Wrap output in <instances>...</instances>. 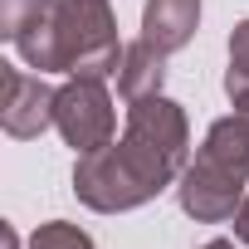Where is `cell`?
Segmentation results:
<instances>
[{
	"label": "cell",
	"instance_id": "8fae6325",
	"mask_svg": "<svg viewBox=\"0 0 249 249\" xmlns=\"http://www.w3.org/2000/svg\"><path fill=\"white\" fill-rule=\"evenodd\" d=\"M234 239L239 244H249V196L239 200V210H234Z\"/></svg>",
	"mask_w": 249,
	"mask_h": 249
},
{
	"label": "cell",
	"instance_id": "8992f818",
	"mask_svg": "<svg viewBox=\"0 0 249 249\" xmlns=\"http://www.w3.org/2000/svg\"><path fill=\"white\" fill-rule=\"evenodd\" d=\"M196 25H200V0H147L142 10V39L157 44L161 54L186 49Z\"/></svg>",
	"mask_w": 249,
	"mask_h": 249
},
{
	"label": "cell",
	"instance_id": "9c48e42d",
	"mask_svg": "<svg viewBox=\"0 0 249 249\" xmlns=\"http://www.w3.org/2000/svg\"><path fill=\"white\" fill-rule=\"evenodd\" d=\"M30 249H93V239H88L78 225H69V220H54V225L35 230Z\"/></svg>",
	"mask_w": 249,
	"mask_h": 249
},
{
	"label": "cell",
	"instance_id": "7c38bea8",
	"mask_svg": "<svg viewBox=\"0 0 249 249\" xmlns=\"http://www.w3.org/2000/svg\"><path fill=\"white\" fill-rule=\"evenodd\" d=\"M200 249H234L230 239H210V244H200Z\"/></svg>",
	"mask_w": 249,
	"mask_h": 249
},
{
	"label": "cell",
	"instance_id": "4fadbf2b",
	"mask_svg": "<svg viewBox=\"0 0 249 249\" xmlns=\"http://www.w3.org/2000/svg\"><path fill=\"white\" fill-rule=\"evenodd\" d=\"M5 249H20V239H15V234H10V230H5Z\"/></svg>",
	"mask_w": 249,
	"mask_h": 249
},
{
	"label": "cell",
	"instance_id": "52a82bcc",
	"mask_svg": "<svg viewBox=\"0 0 249 249\" xmlns=\"http://www.w3.org/2000/svg\"><path fill=\"white\" fill-rule=\"evenodd\" d=\"M161 78H166V54H161L157 44L137 39V44H127V49H122V69H117V93L127 98V103L161 93Z\"/></svg>",
	"mask_w": 249,
	"mask_h": 249
},
{
	"label": "cell",
	"instance_id": "277c9868",
	"mask_svg": "<svg viewBox=\"0 0 249 249\" xmlns=\"http://www.w3.org/2000/svg\"><path fill=\"white\" fill-rule=\"evenodd\" d=\"M54 127L64 132V142L73 152H103L112 142V98L103 88V78H73L69 88H59V103H54Z\"/></svg>",
	"mask_w": 249,
	"mask_h": 249
},
{
	"label": "cell",
	"instance_id": "3957f363",
	"mask_svg": "<svg viewBox=\"0 0 249 249\" xmlns=\"http://www.w3.org/2000/svg\"><path fill=\"white\" fill-rule=\"evenodd\" d=\"M244 181H249V117L230 112L205 132L196 161L181 171V210L200 225H220L234 220L239 200H244Z\"/></svg>",
	"mask_w": 249,
	"mask_h": 249
},
{
	"label": "cell",
	"instance_id": "ba28073f",
	"mask_svg": "<svg viewBox=\"0 0 249 249\" xmlns=\"http://www.w3.org/2000/svg\"><path fill=\"white\" fill-rule=\"evenodd\" d=\"M225 93L230 98H244L249 93V20L234 25V39H230V73H225Z\"/></svg>",
	"mask_w": 249,
	"mask_h": 249
},
{
	"label": "cell",
	"instance_id": "6da1fadb",
	"mask_svg": "<svg viewBox=\"0 0 249 249\" xmlns=\"http://www.w3.org/2000/svg\"><path fill=\"white\" fill-rule=\"evenodd\" d=\"M186 142H191V127L181 103L161 93L137 98L127 103L122 142H107L103 152L78 157L73 191L93 210H137L186 171Z\"/></svg>",
	"mask_w": 249,
	"mask_h": 249
},
{
	"label": "cell",
	"instance_id": "30bf717a",
	"mask_svg": "<svg viewBox=\"0 0 249 249\" xmlns=\"http://www.w3.org/2000/svg\"><path fill=\"white\" fill-rule=\"evenodd\" d=\"M35 10H39V0H0V35L15 39V35L35 20Z\"/></svg>",
	"mask_w": 249,
	"mask_h": 249
},
{
	"label": "cell",
	"instance_id": "7a4b0ae2",
	"mask_svg": "<svg viewBox=\"0 0 249 249\" xmlns=\"http://www.w3.org/2000/svg\"><path fill=\"white\" fill-rule=\"evenodd\" d=\"M39 73L107 78L122 69V44L107 0H39L35 20L10 39Z\"/></svg>",
	"mask_w": 249,
	"mask_h": 249
},
{
	"label": "cell",
	"instance_id": "5b68a950",
	"mask_svg": "<svg viewBox=\"0 0 249 249\" xmlns=\"http://www.w3.org/2000/svg\"><path fill=\"white\" fill-rule=\"evenodd\" d=\"M0 83H5V103H0V122H5V132H10V137H39L49 122H54L59 93L44 88L39 73H25V69H15V64H5Z\"/></svg>",
	"mask_w": 249,
	"mask_h": 249
}]
</instances>
